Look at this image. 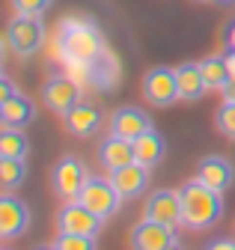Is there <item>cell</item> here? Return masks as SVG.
Returning <instances> with one entry per match:
<instances>
[{
    "label": "cell",
    "mask_w": 235,
    "mask_h": 250,
    "mask_svg": "<svg viewBox=\"0 0 235 250\" xmlns=\"http://www.w3.org/2000/svg\"><path fill=\"white\" fill-rule=\"evenodd\" d=\"M232 176H235V170L223 155H205L196 164V179L205 182L209 188H215V191H220V194L232 185Z\"/></svg>",
    "instance_id": "obj_14"
},
{
    "label": "cell",
    "mask_w": 235,
    "mask_h": 250,
    "mask_svg": "<svg viewBox=\"0 0 235 250\" xmlns=\"http://www.w3.org/2000/svg\"><path fill=\"white\" fill-rule=\"evenodd\" d=\"M176 78H179V96L182 102H199L205 92H209V83L202 78L199 62H182L176 69Z\"/></svg>",
    "instance_id": "obj_17"
},
{
    "label": "cell",
    "mask_w": 235,
    "mask_h": 250,
    "mask_svg": "<svg viewBox=\"0 0 235 250\" xmlns=\"http://www.w3.org/2000/svg\"><path fill=\"white\" fill-rule=\"evenodd\" d=\"M15 15H45L54 0H9Z\"/></svg>",
    "instance_id": "obj_25"
},
{
    "label": "cell",
    "mask_w": 235,
    "mask_h": 250,
    "mask_svg": "<svg viewBox=\"0 0 235 250\" xmlns=\"http://www.w3.org/2000/svg\"><path fill=\"white\" fill-rule=\"evenodd\" d=\"M134 158L140 164H146V167H155L164 158V137L155 128H149L140 137H134Z\"/></svg>",
    "instance_id": "obj_19"
},
{
    "label": "cell",
    "mask_w": 235,
    "mask_h": 250,
    "mask_svg": "<svg viewBox=\"0 0 235 250\" xmlns=\"http://www.w3.org/2000/svg\"><path fill=\"white\" fill-rule=\"evenodd\" d=\"M226 62H229V72H232V78H235V48H229V54H226Z\"/></svg>",
    "instance_id": "obj_30"
},
{
    "label": "cell",
    "mask_w": 235,
    "mask_h": 250,
    "mask_svg": "<svg viewBox=\"0 0 235 250\" xmlns=\"http://www.w3.org/2000/svg\"><path fill=\"white\" fill-rule=\"evenodd\" d=\"M220 3H235V0H220Z\"/></svg>",
    "instance_id": "obj_31"
},
{
    "label": "cell",
    "mask_w": 235,
    "mask_h": 250,
    "mask_svg": "<svg viewBox=\"0 0 235 250\" xmlns=\"http://www.w3.org/2000/svg\"><path fill=\"white\" fill-rule=\"evenodd\" d=\"M27 179V164L24 158H9V155H0V182H3L6 191L21 188Z\"/></svg>",
    "instance_id": "obj_21"
},
{
    "label": "cell",
    "mask_w": 235,
    "mask_h": 250,
    "mask_svg": "<svg viewBox=\"0 0 235 250\" xmlns=\"http://www.w3.org/2000/svg\"><path fill=\"white\" fill-rule=\"evenodd\" d=\"M199 69H202V78H205V83H209V89H223V86L232 81L229 62H226V57H220V54H212V57L199 60Z\"/></svg>",
    "instance_id": "obj_20"
},
{
    "label": "cell",
    "mask_w": 235,
    "mask_h": 250,
    "mask_svg": "<svg viewBox=\"0 0 235 250\" xmlns=\"http://www.w3.org/2000/svg\"><path fill=\"white\" fill-rule=\"evenodd\" d=\"M78 200L90 208V211H96L101 221H110V217L122 208V197H119V191L113 188L110 176H90Z\"/></svg>",
    "instance_id": "obj_4"
},
{
    "label": "cell",
    "mask_w": 235,
    "mask_h": 250,
    "mask_svg": "<svg viewBox=\"0 0 235 250\" xmlns=\"http://www.w3.org/2000/svg\"><path fill=\"white\" fill-rule=\"evenodd\" d=\"M226 45L229 48H235V21L229 24V30H226Z\"/></svg>",
    "instance_id": "obj_29"
},
{
    "label": "cell",
    "mask_w": 235,
    "mask_h": 250,
    "mask_svg": "<svg viewBox=\"0 0 235 250\" xmlns=\"http://www.w3.org/2000/svg\"><path fill=\"white\" fill-rule=\"evenodd\" d=\"M199 3H209V0H199Z\"/></svg>",
    "instance_id": "obj_32"
},
{
    "label": "cell",
    "mask_w": 235,
    "mask_h": 250,
    "mask_svg": "<svg viewBox=\"0 0 235 250\" xmlns=\"http://www.w3.org/2000/svg\"><path fill=\"white\" fill-rule=\"evenodd\" d=\"M149 170L152 167H146L140 161H131V164L119 167V170H110L107 176H110L113 188L119 191L122 200H137V197H143L146 188H149Z\"/></svg>",
    "instance_id": "obj_12"
},
{
    "label": "cell",
    "mask_w": 235,
    "mask_h": 250,
    "mask_svg": "<svg viewBox=\"0 0 235 250\" xmlns=\"http://www.w3.org/2000/svg\"><path fill=\"white\" fill-rule=\"evenodd\" d=\"M220 92H223V102H235V78H232V81H229Z\"/></svg>",
    "instance_id": "obj_28"
},
{
    "label": "cell",
    "mask_w": 235,
    "mask_h": 250,
    "mask_svg": "<svg viewBox=\"0 0 235 250\" xmlns=\"http://www.w3.org/2000/svg\"><path fill=\"white\" fill-rule=\"evenodd\" d=\"M15 92H18V89H15V83L3 75V78H0V102H3V99H12Z\"/></svg>",
    "instance_id": "obj_26"
},
{
    "label": "cell",
    "mask_w": 235,
    "mask_h": 250,
    "mask_svg": "<svg viewBox=\"0 0 235 250\" xmlns=\"http://www.w3.org/2000/svg\"><path fill=\"white\" fill-rule=\"evenodd\" d=\"M152 128V119L149 113H143L137 107H119V110H113L110 113V131L113 134H119V137H140L143 131H149Z\"/></svg>",
    "instance_id": "obj_15"
},
{
    "label": "cell",
    "mask_w": 235,
    "mask_h": 250,
    "mask_svg": "<svg viewBox=\"0 0 235 250\" xmlns=\"http://www.w3.org/2000/svg\"><path fill=\"white\" fill-rule=\"evenodd\" d=\"M33 119H36V104L27 96H21V92H15L12 99L0 102V122H3V125L24 128V125H30Z\"/></svg>",
    "instance_id": "obj_16"
},
{
    "label": "cell",
    "mask_w": 235,
    "mask_h": 250,
    "mask_svg": "<svg viewBox=\"0 0 235 250\" xmlns=\"http://www.w3.org/2000/svg\"><path fill=\"white\" fill-rule=\"evenodd\" d=\"M51 247H57V250H93L96 247V235L60 232V235H57V241H51Z\"/></svg>",
    "instance_id": "obj_23"
},
{
    "label": "cell",
    "mask_w": 235,
    "mask_h": 250,
    "mask_svg": "<svg viewBox=\"0 0 235 250\" xmlns=\"http://www.w3.org/2000/svg\"><path fill=\"white\" fill-rule=\"evenodd\" d=\"M6 45L15 57L27 60L45 45V24L39 15H15L6 27Z\"/></svg>",
    "instance_id": "obj_3"
},
{
    "label": "cell",
    "mask_w": 235,
    "mask_h": 250,
    "mask_svg": "<svg viewBox=\"0 0 235 250\" xmlns=\"http://www.w3.org/2000/svg\"><path fill=\"white\" fill-rule=\"evenodd\" d=\"M86 179H90V170L86 164L78 158V155H66L54 164V173H51V185H54V194L60 197L63 203H72L80 197Z\"/></svg>",
    "instance_id": "obj_5"
},
{
    "label": "cell",
    "mask_w": 235,
    "mask_h": 250,
    "mask_svg": "<svg viewBox=\"0 0 235 250\" xmlns=\"http://www.w3.org/2000/svg\"><path fill=\"white\" fill-rule=\"evenodd\" d=\"M215 125H217V131L226 134L229 140H235V102H223L215 113Z\"/></svg>",
    "instance_id": "obj_24"
},
{
    "label": "cell",
    "mask_w": 235,
    "mask_h": 250,
    "mask_svg": "<svg viewBox=\"0 0 235 250\" xmlns=\"http://www.w3.org/2000/svg\"><path fill=\"white\" fill-rule=\"evenodd\" d=\"M98 161H101V167L110 173V170H119V167H125V164H131V161H137L134 158V140H128V137H119V134H107L101 143H98Z\"/></svg>",
    "instance_id": "obj_13"
},
{
    "label": "cell",
    "mask_w": 235,
    "mask_h": 250,
    "mask_svg": "<svg viewBox=\"0 0 235 250\" xmlns=\"http://www.w3.org/2000/svg\"><path fill=\"white\" fill-rule=\"evenodd\" d=\"M143 99L152 107H170L173 102H179V78H176V69L167 66H155L146 72L143 78Z\"/></svg>",
    "instance_id": "obj_6"
},
{
    "label": "cell",
    "mask_w": 235,
    "mask_h": 250,
    "mask_svg": "<svg viewBox=\"0 0 235 250\" xmlns=\"http://www.w3.org/2000/svg\"><path fill=\"white\" fill-rule=\"evenodd\" d=\"M30 152V143H27L21 128H12V125H3L0 131V155H9V158H24Z\"/></svg>",
    "instance_id": "obj_22"
},
{
    "label": "cell",
    "mask_w": 235,
    "mask_h": 250,
    "mask_svg": "<svg viewBox=\"0 0 235 250\" xmlns=\"http://www.w3.org/2000/svg\"><path fill=\"white\" fill-rule=\"evenodd\" d=\"M205 247H209V250H235V238H215Z\"/></svg>",
    "instance_id": "obj_27"
},
{
    "label": "cell",
    "mask_w": 235,
    "mask_h": 250,
    "mask_svg": "<svg viewBox=\"0 0 235 250\" xmlns=\"http://www.w3.org/2000/svg\"><path fill=\"white\" fill-rule=\"evenodd\" d=\"M182 194V221L188 229H212L223 217V194L199 182L196 176L179 188Z\"/></svg>",
    "instance_id": "obj_1"
},
{
    "label": "cell",
    "mask_w": 235,
    "mask_h": 250,
    "mask_svg": "<svg viewBox=\"0 0 235 250\" xmlns=\"http://www.w3.org/2000/svg\"><path fill=\"white\" fill-rule=\"evenodd\" d=\"M143 217L170 224V227H185V221H182V194L173 191V188H158V191H152L146 206H143Z\"/></svg>",
    "instance_id": "obj_9"
},
{
    "label": "cell",
    "mask_w": 235,
    "mask_h": 250,
    "mask_svg": "<svg viewBox=\"0 0 235 250\" xmlns=\"http://www.w3.org/2000/svg\"><path fill=\"white\" fill-rule=\"evenodd\" d=\"M131 247L134 250H170V247H182V241L176 235V227L143 217L131 229Z\"/></svg>",
    "instance_id": "obj_7"
},
{
    "label": "cell",
    "mask_w": 235,
    "mask_h": 250,
    "mask_svg": "<svg viewBox=\"0 0 235 250\" xmlns=\"http://www.w3.org/2000/svg\"><path fill=\"white\" fill-rule=\"evenodd\" d=\"M27 229H30V208L24 200L12 197V191H6L0 197V241H12Z\"/></svg>",
    "instance_id": "obj_11"
},
{
    "label": "cell",
    "mask_w": 235,
    "mask_h": 250,
    "mask_svg": "<svg viewBox=\"0 0 235 250\" xmlns=\"http://www.w3.org/2000/svg\"><path fill=\"white\" fill-rule=\"evenodd\" d=\"M63 119H66V128H69L75 137H90V134L98 128L101 113H98V107H93V104L80 102V104H75V107H72Z\"/></svg>",
    "instance_id": "obj_18"
},
{
    "label": "cell",
    "mask_w": 235,
    "mask_h": 250,
    "mask_svg": "<svg viewBox=\"0 0 235 250\" xmlns=\"http://www.w3.org/2000/svg\"><path fill=\"white\" fill-rule=\"evenodd\" d=\"M80 83L75 81V78H69V75H51L48 81H45V86H42V99H45V104L54 110V113H60V116H66L75 104H80Z\"/></svg>",
    "instance_id": "obj_8"
},
{
    "label": "cell",
    "mask_w": 235,
    "mask_h": 250,
    "mask_svg": "<svg viewBox=\"0 0 235 250\" xmlns=\"http://www.w3.org/2000/svg\"><path fill=\"white\" fill-rule=\"evenodd\" d=\"M101 217L96 211H90L80 200L63 203L60 211H57V229L60 232H80V235H98L101 229Z\"/></svg>",
    "instance_id": "obj_10"
},
{
    "label": "cell",
    "mask_w": 235,
    "mask_h": 250,
    "mask_svg": "<svg viewBox=\"0 0 235 250\" xmlns=\"http://www.w3.org/2000/svg\"><path fill=\"white\" fill-rule=\"evenodd\" d=\"M63 51L69 57V62H93L101 51H104V42L98 36V30L86 21H66L63 24Z\"/></svg>",
    "instance_id": "obj_2"
}]
</instances>
